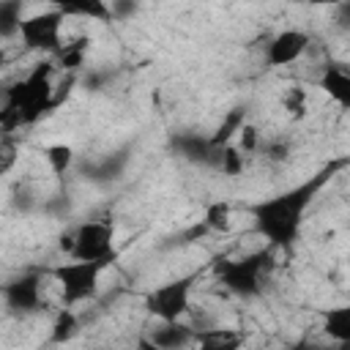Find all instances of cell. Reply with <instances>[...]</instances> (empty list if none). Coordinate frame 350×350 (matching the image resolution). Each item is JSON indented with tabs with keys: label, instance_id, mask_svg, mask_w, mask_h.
<instances>
[{
	"label": "cell",
	"instance_id": "6da1fadb",
	"mask_svg": "<svg viewBox=\"0 0 350 350\" xmlns=\"http://www.w3.org/2000/svg\"><path fill=\"white\" fill-rule=\"evenodd\" d=\"M328 172L314 175L306 183H298L282 194H273L268 200H260L257 205H252V219H254V232L262 235L271 246H290L304 224V211L309 208L312 197L320 191V186L325 183Z\"/></svg>",
	"mask_w": 350,
	"mask_h": 350
},
{
	"label": "cell",
	"instance_id": "7a4b0ae2",
	"mask_svg": "<svg viewBox=\"0 0 350 350\" xmlns=\"http://www.w3.org/2000/svg\"><path fill=\"white\" fill-rule=\"evenodd\" d=\"M52 71H55V66L49 60L38 63L25 79H19L14 88H8L5 104L22 115V123H33L49 109V104H52Z\"/></svg>",
	"mask_w": 350,
	"mask_h": 350
},
{
	"label": "cell",
	"instance_id": "3957f363",
	"mask_svg": "<svg viewBox=\"0 0 350 350\" xmlns=\"http://www.w3.org/2000/svg\"><path fill=\"white\" fill-rule=\"evenodd\" d=\"M271 268V254L268 252H252L243 257H221L216 260V276L219 282L241 295V298H254L262 293V273Z\"/></svg>",
	"mask_w": 350,
	"mask_h": 350
},
{
	"label": "cell",
	"instance_id": "277c9868",
	"mask_svg": "<svg viewBox=\"0 0 350 350\" xmlns=\"http://www.w3.org/2000/svg\"><path fill=\"white\" fill-rule=\"evenodd\" d=\"M191 287H194V276H178L170 279L153 290L145 293L142 306L148 314H153L159 323H178L186 312H189V301H191Z\"/></svg>",
	"mask_w": 350,
	"mask_h": 350
},
{
	"label": "cell",
	"instance_id": "5b68a950",
	"mask_svg": "<svg viewBox=\"0 0 350 350\" xmlns=\"http://www.w3.org/2000/svg\"><path fill=\"white\" fill-rule=\"evenodd\" d=\"M74 235V249L71 260H85V262H109L115 257V227L112 221L104 219H88L71 230Z\"/></svg>",
	"mask_w": 350,
	"mask_h": 350
},
{
	"label": "cell",
	"instance_id": "8992f818",
	"mask_svg": "<svg viewBox=\"0 0 350 350\" xmlns=\"http://www.w3.org/2000/svg\"><path fill=\"white\" fill-rule=\"evenodd\" d=\"M107 265L104 262H85V260H71V262H60L52 268L55 282L60 284V295L63 304H79L96 295L98 290V276Z\"/></svg>",
	"mask_w": 350,
	"mask_h": 350
},
{
	"label": "cell",
	"instance_id": "52a82bcc",
	"mask_svg": "<svg viewBox=\"0 0 350 350\" xmlns=\"http://www.w3.org/2000/svg\"><path fill=\"white\" fill-rule=\"evenodd\" d=\"M63 22L66 16L60 14V8H46V11H38L27 19H22V27H19V36L25 41L27 49H41V52H57L63 46L60 41V33H63Z\"/></svg>",
	"mask_w": 350,
	"mask_h": 350
},
{
	"label": "cell",
	"instance_id": "ba28073f",
	"mask_svg": "<svg viewBox=\"0 0 350 350\" xmlns=\"http://www.w3.org/2000/svg\"><path fill=\"white\" fill-rule=\"evenodd\" d=\"M3 298H5V306L11 312H38L44 306L41 276L38 273H25V276L8 282L3 287Z\"/></svg>",
	"mask_w": 350,
	"mask_h": 350
},
{
	"label": "cell",
	"instance_id": "9c48e42d",
	"mask_svg": "<svg viewBox=\"0 0 350 350\" xmlns=\"http://www.w3.org/2000/svg\"><path fill=\"white\" fill-rule=\"evenodd\" d=\"M306 46H309V36L304 30L287 27V30H282L271 38L265 57H268L271 66H290L306 52Z\"/></svg>",
	"mask_w": 350,
	"mask_h": 350
},
{
	"label": "cell",
	"instance_id": "30bf717a",
	"mask_svg": "<svg viewBox=\"0 0 350 350\" xmlns=\"http://www.w3.org/2000/svg\"><path fill=\"white\" fill-rule=\"evenodd\" d=\"M194 342H197V350H241L243 347V336L235 328H224V325L194 331Z\"/></svg>",
	"mask_w": 350,
	"mask_h": 350
},
{
	"label": "cell",
	"instance_id": "8fae6325",
	"mask_svg": "<svg viewBox=\"0 0 350 350\" xmlns=\"http://www.w3.org/2000/svg\"><path fill=\"white\" fill-rule=\"evenodd\" d=\"M148 336H150L161 350H180V347H186V345L194 339V331L178 320V323H159L156 331L148 334Z\"/></svg>",
	"mask_w": 350,
	"mask_h": 350
},
{
	"label": "cell",
	"instance_id": "7c38bea8",
	"mask_svg": "<svg viewBox=\"0 0 350 350\" xmlns=\"http://www.w3.org/2000/svg\"><path fill=\"white\" fill-rule=\"evenodd\" d=\"M320 88L328 93V98H334L339 107L350 104V77L342 66H328L320 77Z\"/></svg>",
	"mask_w": 350,
	"mask_h": 350
},
{
	"label": "cell",
	"instance_id": "4fadbf2b",
	"mask_svg": "<svg viewBox=\"0 0 350 350\" xmlns=\"http://www.w3.org/2000/svg\"><path fill=\"white\" fill-rule=\"evenodd\" d=\"M323 331L334 342H350V306H331L323 317Z\"/></svg>",
	"mask_w": 350,
	"mask_h": 350
},
{
	"label": "cell",
	"instance_id": "5bb4252c",
	"mask_svg": "<svg viewBox=\"0 0 350 350\" xmlns=\"http://www.w3.org/2000/svg\"><path fill=\"white\" fill-rule=\"evenodd\" d=\"M77 334H79V317L74 314V309L63 306V309L55 314V323H52L49 339H52L55 345H66V342H71Z\"/></svg>",
	"mask_w": 350,
	"mask_h": 350
},
{
	"label": "cell",
	"instance_id": "9a60e30c",
	"mask_svg": "<svg viewBox=\"0 0 350 350\" xmlns=\"http://www.w3.org/2000/svg\"><path fill=\"white\" fill-rule=\"evenodd\" d=\"M63 16H82V19H112L109 14V3H101V0H88V3H63L57 5Z\"/></svg>",
	"mask_w": 350,
	"mask_h": 350
},
{
	"label": "cell",
	"instance_id": "2e32d148",
	"mask_svg": "<svg viewBox=\"0 0 350 350\" xmlns=\"http://www.w3.org/2000/svg\"><path fill=\"white\" fill-rule=\"evenodd\" d=\"M22 3L19 0H0V38H11L19 36L22 27Z\"/></svg>",
	"mask_w": 350,
	"mask_h": 350
},
{
	"label": "cell",
	"instance_id": "e0dca14e",
	"mask_svg": "<svg viewBox=\"0 0 350 350\" xmlns=\"http://www.w3.org/2000/svg\"><path fill=\"white\" fill-rule=\"evenodd\" d=\"M44 159H46V164L55 175H63L74 164V148L68 142H52V145L44 148Z\"/></svg>",
	"mask_w": 350,
	"mask_h": 350
},
{
	"label": "cell",
	"instance_id": "ac0fdd59",
	"mask_svg": "<svg viewBox=\"0 0 350 350\" xmlns=\"http://www.w3.org/2000/svg\"><path fill=\"white\" fill-rule=\"evenodd\" d=\"M205 227H211L213 232H227L232 227V211H230V202L219 200V202H211L205 208Z\"/></svg>",
	"mask_w": 350,
	"mask_h": 350
},
{
	"label": "cell",
	"instance_id": "d6986e66",
	"mask_svg": "<svg viewBox=\"0 0 350 350\" xmlns=\"http://www.w3.org/2000/svg\"><path fill=\"white\" fill-rule=\"evenodd\" d=\"M224 175H241L243 172V153L235 148V145H221V153H219V164H216Z\"/></svg>",
	"mask_w": 350,
	"mask_h": 350
},
{
	"label": "cell",
	"instance_id": "ffe728a7",
	"mask_svg": "<svg viewBox=\"0 0 350 350\" xmlns=\"http://www.w3.org/2000/svg\"><path fill=\"white\" fill-rule=\"evenodd\" d=\"M85 44H88V38H79L77 44L60 46V49L55 52V55L60 57V66H63V68H79L82 60H85Z\"/></svg>",
	"mask_w": 350,
	"mask_h": 350
},
{
	"label": "cell",
	"instance_id": "44dd1931",
	"mask_svg": "<svg viewBox=\"0 0 350 350\" xmlns=\"http://www.w3.org/2000/svg\"><path fill=\"white\" fill-rule=\"evenodd\" d=\"M282 107H284L293 118H304V115H306V90L298 88V85L287 88L284 96H282Z\"/></svg>",
	"mask_w": 350,
	"mask_h": 350
},
{
	"label": "cell",
	"instance_id": "7402d4cb",
	"mask_svg": "<svg viewBox=\"0 0 350 350\" xmlns=\"http://www.w3.org/2000/svg\"><path fill=\"white\" fill-rule=\"evenodd\" d=\"M257 145H260V131H257V126L254 123H243L241 129H238V150L246 156V153H252V150H257Z\"/></svg>",
	"mask_w": 350,
	"mask_h": 350
},
{
	"label": "cell",
	"instance_id": "603a6c76",
	"mask_svg": "<svg viewBox=\"0 0 350 350\" xmlns=\"http://www.w3.org/2000/svg\"><path fill=\"white\" fill-rule=\"evenodd\" d=\"M287 145H282V142H273V145H268V159H273V161H282V159H287Z\"/></svg>",
	"mask_w": 350,
	"mask_h": 350
},
{
	"label": "cell",
	"instance_id": "cb8c5ba5",
	"mask_svg": "<svg viewBox=\"0 0 350 350\" xmlns=\"http://www.w3.org/2000/svg\"><path fill=\"white\" fill-rule=\"evenodd\" d=\"M134 350H161V347H159V345H156V342H153V339H150L148 334H142V336L137 339V345H134Z\"/></svg>",
	"mask_w": 350,
	"mask_h": 350
},
{
	"label": "cell",
	"instance_id": "d4e9b609",
	"mask_svg": "<svg viewBox=\"0 0 350 350\" xmlns=\"http://www.w3.org/2000/svg\"><path fill=\"white\" fill-rule=\"evenodd\" d=\"M57 246H60V252L71 254V249H74V235H71V232H63V235L57 238Z\"/></svg>",
	"mask_w": 350,
	"mask_h": 350
},
{
	"label": "cell",
	"instance_id": "484cf974",
	"mask_svg": "<svg viewBox=\"0 0 350 350\" xmlns=\"http://www.w3.org/2000/svg\"><path fill=\"white\" fill-rule=\"evenodd\" d=\"M325 350H350V342H336V345H331Z\"/></svg>",
	"mask_w": 350,
	"mask_h": 350
},
{
	"label": "cell",
	"instance_id": "4316f807",
	"mask_svg": "<svg viewBox=\"0 0 350 350\" xmlns=\"http://www.w3.org/2000/svg\"><path fill=\"white\" fill-rule=\"evenodd\" d=\"M295 350H317V347H314V345H306V342H301Z\"/></svg>",
	"mask_w": 350,
	"mask_h": 350
},
{
	"label": "cell",
	"instance_id": "83f0119b",
	"mask_svg": "<svg viewBox=\"0 0 350 350\" xmlns=\"http://www.w3.org/2000/svg\"><path fill=\"white\" fill-rule=\"evenodd\" d=\"M3 63H5V49L0 46V66H3Z\"/></svg>",
	"mask_w": 350,
	"mask_h": 350
}]
</instances>
